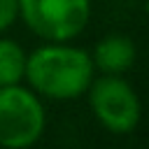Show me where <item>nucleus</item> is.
I'll list each match as a JSON object with an SVG mask.
<instances>
[{"instance_id":"nucleus-7","label":"nucleus","mask_w":149,"mask_h":149,"mask_svg":"<svg viewBox=\"0 0 149 149\" xmlns=\"http://www.w3.org/2000/svg\"><path fill=\"white\" fill-rule=\"evenodd\" d=\"M19 16V0H0V33H5Z\"/></svg>"},{"instance_id":"nucleus-6","label":"nucleus","mask_w":149,"mask_h":149,"mask_svg":"<svg viewBox=\"0 0 149 149\" xmlns=\"http://www.w3.org/2000/svg\"><path fill=\"white\" fill-rule=\"evenodd\" d=\"M26 74V51L19 42L0 37V86L19 84Z\"/></svg>"},{"instance_id":"nucleus-3","label":"nucleus","mask_w":149,"mask_h":149,"mask_svg":"<svg viewBox=\"0 0 149 149\" xmlns=\"http://www.w3.org/2000/svg\"><path fill=\"white\" fill-rule=\"evenodd\" d=\"M44 130V107L37 95L19 84L0 86V147L26 149Z\"/></svg>"},{"instance_id":"nucleus-2","label":"nucleus","mask_w":149,"mask_h":149,"mask_svg":"<svg viewBox=\"0 0 149 149\" xmlns=\"http://www.w3.org/2000/svg\"><path fill=\"white\" fill-rule=\"evenodd\" d=\"M26 26L47 42H70L91 16V0H19Z\"/></svg>"},{"instance_id":"nucleus-4","label":"nucleus","mask_w":149,"mask_h":149,"mask_svg":"<svg viewBox=\"0 0 149 149\" xmlns=\"http://www.w3.org/2000/svg\"><path fill=\"white\" fill-rule=\"evenodd\" d=\"M91 109L102 128L114 135H126L140 123V98L133 86L119 74H102L86 88Z\"/></svg>"},{"instance_id":"nucleus-1","label":"nucleus","mask_w":149,"mask_h":149,"mask_svg":"<svg viewBox=\"0 0 149 149\" xmlns=\"http://www.w3.org/2000/svg\"><path fill=\"white\" fill-rule=\"evenodd\" d=\"M30 86L54 100H72L86 93L93 81L91 54L65 42H49L26 56V74Z\"/></svg>"},{"instance_id":"nucleus-5","label":"nucleus","mask_w":149,"mask_h":149,"mask_svg":"<svg viewBox=\"0 0 149 149\" xmlns=\"http://www.w3.org/2000/svg\"><path fill=\"white\" fill-rule=\"evenodd\" d=\"M91 61L102 74H123L135 63V44L126 35H107L95 44Z\"/></svg>"}]
</instances>
